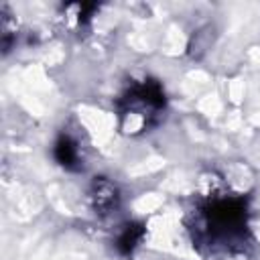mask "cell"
<instances>
[{
  "instance_id": "1",
  "label": "cell",
  "mask_w": 260,
  "mask_h": 260,
  "mask_svg": "<svg viewBox=\"0 0 260 260\" xmlns=\"http://www.w3.org/2000/svg\"><path fill=\"white\" fill-rule=\"evenodd\" d=\"M89 197H91L93 209L98 213H112L118 207V201H120V195H118L116 185H112L106 179L93 181V187H91V195Z\"/></svg>"
},
{
  "instance_id": "3",
  "label": "cell",
  "mask_w": 260,
  "mask_h": 260,
  "mask_svg": "<svg viewBox=\"0 0 260 260\" xmlns=\"http://www.w3.org/2000/svg\"><path fill=\"white\" fill-rule=\"evenodd\" d=\"M142 234H144V232H142V225H138V223H126V225L122 228V232L118 234V240H116L118 250L124 252V254L132 252V250L140 244Z\"/></svg>"
},
{
  "instance_id": "2",
  "label": "cell",
  "mask_w": 260,
  "mask_h": 260,
  "mask_svg": "<svg viewBox=\"0 0 260 260\" xmlns=\"http://www.w3.org/2000/svg\"><path fill=\"white\" fill-rule=\"evenodd\" d=\"M55 158L67 169H73L79 165V144L71 136H61L55 142Z\"/></svg>"
}]
</instances>
